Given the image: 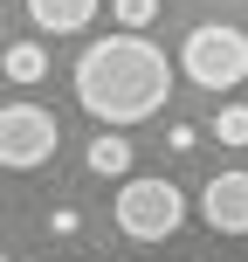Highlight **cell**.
<instances>
[{
	"label": "cell",
	"mask_w": 248,
	"mask_h": 262,
	"mask_svg": "<svg viewBox=\"0 0 248 262\" xmlns=\"http://www.w3.org/2000/svg\"><path fill=\"white\" fill-rule=\"evenodd\" d=\"M179 221H186V193L172 180H152V172H145V180L118 186V228L131 242H166Z\"/></svg>",
	"instance_id": "obj_3"
},
{
	"label": "cell",
	"mask_w": 248,
	"mask_h": 262,
	"mask_svg": "<svg viewBox=\"0 0 248 262\" xmlns=\"http://www.w3.org/2000/svg\"><path fill=\"white\" fill-rule=\"evenodd\" d=\"M179 69H186L193 90H235L248 76V35L235 21H200L179 49Z\"/></svg>",
	"instance_id": "obj_2"
},
{
	"label": "cell",
	"mask_w": 248,
	"mask_h": 262,
	"mask_svg": "<svg viewBox=\"0 0 248 262\" xmlns=\"http://www.w3.org/2000/svg\"><path fill=\"white\" fill-rule=\"evenodd\" d=\"M41 76H49L41 41H14V49H7V83H21V90H28V83H41Z\"/></svg>",
	"instance_id": "obj_8"
},
{
	"label": "cell",
	"mask_w": 248,
	"mask_h": 262,
	"mask_svg": "<svg viewBox=\"0 0 248 262\" xmlns=\"http://www.w3.org/2000/svg\"><path fill=\"white\" fill-rule=\"evenodd\" d=\"M28 21L41 35H83L97 21V0H28Z\"/></svg>",
	"instance_id": "obj_6"
},
{
	"label": "cell",
	"mask_w": 248,
	"mask_h": 262,
	"mask_svg": "<svg viewBox=\"0 0 248 262\" xmlns=\"http://www.w3.org/2000/svg\"><path fill=\"white\" fill-rule=\"evenodd\" d=\"M214 145H248V104H221L214 111Z\"/></svg>",
	"instance_id": "obj_9"
},
{
	"label": "cell",
	"mask_w": 248,
	"mask_h": 262,
	"mask_svg": "<svg viewBox=\"0 0 248 262\" xmlns=\"http://www.w3.org/2000/svg\"><path fill=\"white\" fill-rule=\"evenodd\" d=\"M172 152H200V131L193 124H172Z\"/></svg>",
	"instance_id": "obj_11"
},
{
	"label": "cell",
	"mask_w": 248,
	"mask_h": 262,
	"mask_svg": "<svg viewBox=\"0 0 248 262\" xmlns=\"http://www.w3.org/2000/svg\"><path fill=\"white\" fill-rule=\"evenodd\" d=\"M172 97V62L145 35H97L76 55V104L104 124H145Z\"/></svg>",
	"instance_id": "obj_1"
},
{
	"label": "cell",
	"mask_w": 248,
	"mask_h": 262,
	"mask_svg": "<svg viewBox=\"0 0 248 262\" xmlns=\"http://www.w3.org/2000/svg\"><path fill=\"white\" fill-rule=\"evenodd\" d=\"M55 145H62L55 111H41V104H7V111H0V166L35 172V166L55 159Z\"/></svg>",
	"instance_id": "obj_4"
},
{
	"label": "cell",
	"mask_w": 248,
	"mask_h": 262,
	"mask_svg": "<svg viewBox=\"0 0 248 262\" xmlns=\"http://www.w3.org/2000/svg\"><path fill=\"white\" fill-rule=\"evenodd\" d=\"M200 214L214 235H248V172H214L200 186Z\"/></svg>",
	"instance_id": "obj_5"
},
{
	"label": "cell",
	"mask_w": 248,
	"mask_h": 262,
	"mask_svg": "<svg viewBox=\"0 0 248 262\" xmlns=\"http://www.w3.org/2000/svg\"><path fill=\"white\" fill-rule=\"evenodd\" d=\"M110 14H118L124 35H145V28L159 21V0H110Z\"/></svg>",
	"instance_id": "obj_10"
},
{
	"label": "cell",
	"mask_w": 248,
	"mask_h": 262,
	"mask_svg": "<svg viewBox=\"0 0 248 262\" xmlns=\"http://www.w3.org/2000/svg\"><path fill=\"white\" fill-rule=\"evenodd\" d=\"M90 172H97V180H124V172H131V145L118 138V131H104V138L90 145Z\"/></svg>",
	"instance_id": "obj_7"
}]
</instances>
